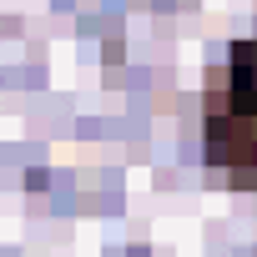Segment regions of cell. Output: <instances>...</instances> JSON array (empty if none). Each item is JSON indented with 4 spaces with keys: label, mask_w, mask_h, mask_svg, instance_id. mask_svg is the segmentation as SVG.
Here are the masks:
<instances>
[{
    "label": "cell",
    "mask_w": 257,
    "mask_h": 257,
    "mask_svg": "<svg viewBox=\"0 0 257 257\" xmlns=\"http://www.w3.org/2000/svg\"><path fill=\"white\" fill-rule=\"evenodd\" d=\"M202 152L232 187L257 192V36L232 41L207 71L202 91Z\"/></svg>",
    "instance_id": "1"
}]
</instances>
